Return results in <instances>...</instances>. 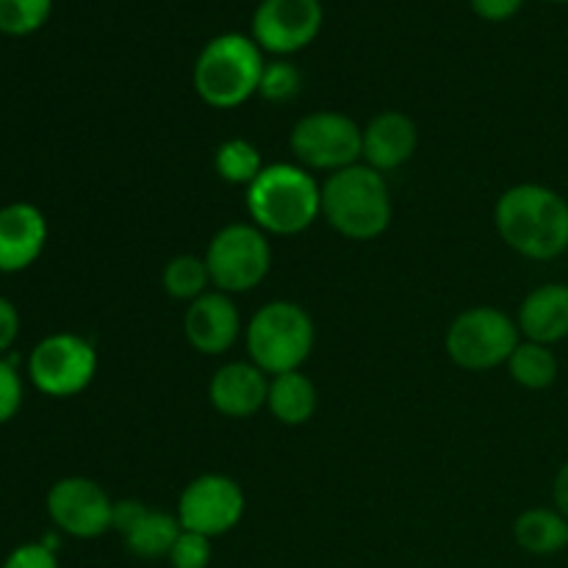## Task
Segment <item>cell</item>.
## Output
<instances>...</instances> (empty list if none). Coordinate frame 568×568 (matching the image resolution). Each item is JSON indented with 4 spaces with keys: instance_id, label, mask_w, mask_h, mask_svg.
<instances>
[{
    "instance_id": "obj_18",
    "label": "cell",
    "mask_w": 568,
    "mask_h": 568,
    "mask_svg": "<svg viewBox=\"0 0 568 568\" xmlns=\"http://www.w3.org/2000/svg\"><path fill=\"white\" fill-rule=\"evenodd\" d=\"M521 338L555 347L568 338V286L566 283H544L532 288L519 305L516 316Z\"/></svg>"
},
{
    "instance_id": "obj_3",
    "label": "cell",
    "mask_w": 568,
    "mask_h": 568,
    "mask_svg": "<svg viewBox=\"0 0 568 568\" xmlns=\"http://www.w3.org/2000/svg\"><path fill=\"white\" fill-rule=\"evenodd\" d=\"M247 214L266 236H297L322 216V186L300 164H266L247 186Z\"/></svg>"
},
{
    "instance_id": "obj_30",
    "label": "cell",
    "mask_w": 568,
    "mask_h": 568,
    "mask_svg": "<svg viewBox=\"0 0 568 568\" xmlns=\"http://www.w3.org/2000/svg\"><path fill=\"white\" fill-rule=\"evenodd\" d=\"M17 333H20V314L9 300L0 297V353H6L14 344Z\"/></svg>"
},
{
    "instance_id": "obj_8",
    "label": "cell",
    "mask_w": 568,
    "mask_h": 568,
    "mask_svg": "<svg viewBox=\"0 0 568 568\" xmlns=\"http://www.w3.org/2000/svg\"><path fill=\"white\" fill-rule=\"evenodd\" d=\"M288 144L300 166L333 175L361 164L364 128L342 111H311L294 122Z\"/></svg>"
},
{
    "instance_id": "obj_4",
    "label": "cell",
    "mask_w": 568,
    "mask_h": 568,
    "mask_svg": "<svg viewBox=\"0 0 568 568\" xmlns=\"http://www.w3.org/2000/svg\"><path fill=\"white\" fill-rule=\"evenodd\" d=\"M264 50L244 33L209 39L194 61V92L211 109H239L258 94Z\"/></svg>"
},
{
    "instance_id": "obj_16",
    "label": "cell",
    "mask_w": 568,
    "mask_h": 568,
    "mask_svg": "<svg viewBox=\"0 0 568 568\" xmlns=\"http://www.w3.org/2000/svg\"><path fill=\"white\" fill-rule=\"evenodd\" d=\"M419 148V128L403 111H383L364 128L361 161L377 172L399 170Z\"/></svg>"
},
{
    "instance_id": "obj_27",
    "label": "cell",
    "mask_w": 568,
    "mask_h": 568,
    "mask_svg": "<svg viewBox=\"0 0 568 568\" xmlns=\"http://www.w3.org/2000/svg\"><path fill=\"white\" fill-rule=\"evenodd\" d=\"M22 405V383L11 361L0 358V425L14 419Z\"/></svg>"
},
{
    "instance_id": "obj_31",
    "label": "cell",
    "mask_w": 568,
    "mask_h": 568,
    "mask_svg": "<svg viewBox=\"0 0 568 568\" xmlns=\"http://www.w3.org/2000/svg\"><path fill=\"white\" fill-rule=\"evenodd\" d=\"M552 499H555V508L568 519V460L558 469L552 483Z\"/></svg>"
},
{
    "instance_id": "obj_23",
    "label": "cell",
    "mask_w": 568,
    "mask_h": 568,
    "mask_svg": "<svg viewBox=\"0 0 568 568\" xmlns=\"http://www.w3.org/2000/svg\"><path fill=\"white\" fill-rule=\"evenodd\" d=\"M161 286H164V292L170 294V297L194 303V300L203 297V294L209 292V286H214V283H211V272L205 258L183 253L166 261L164 272H161Z\"/></svg>"
},
{
    "instance_id": "obj_13",
    "label": "cell",
    "mask_w": 568,
    "mask_h": 568,
    "mask_svg": "<svg viewBox=\"0 0 568 568\" xmlns=\"http://www.w3.org/2000/svg\"><path fill=\"white\" fill-rule=\"evenodd\" d=\"M125 541V549L142 560L170 558L178 536H181V521L175 514L150 508L142 499H120L114 503V525Z\"/></svg>"
},
{
    "instance_id": "obj_14",
    "label": "cell",
    "mask_w": 568,
    "mask_h": 568,
    "mask_svg": "<svg viewBox=\"0 0 568 568\" xmlns=\"http://www.w3.org/2000/svg\"><path fill=\"white\" fill-rule=\"evenodd\" d=\"M183 333H186L189 347L197 349L200 355H222L242 338V314L231 294L214 288L189 303Z\"/></svg>"
},
{
    "instance_id": "obj_5",
    "label": "cell",
    "mask_w": 568,
    "mask_h": 568,
    "mask_svg": "<svg viewBox=\"0 0 568 568\" xmlns=\"http://www.w3.org/2000/svg\"><path fill=\"white\" fill-rule=\"evenodd\" d=\"M314 342V320L292 300H272L244 327L250 361L270 377L297 372L311 358Z\"/></svg>"
},
{
    "instance_id": "obj_24",
    "label": "cell",
    "mask_w": 568,
    "mask_h": 568,
    "mask_svg": "<svg viewBox=\"0 0 568 568\" xmlns=\"http://www.w3.org/2000/svg\"><path fill=\"white\" fill-rule=\"evenodd\" d=\"M53 0H0V31L28 37L48 22Z\"/></svg>"
},
{
    "instance_id": "obj_26",
    "label": "cell",
    "mask_w": 568,
    "mask_h": 568,
    "mask_svg": "<svg viewBox=\"0 0 568 568\" xmlns=\"http://www.w3.org/2000/svg\"><path fill=\"white\" fill-rule=\"evenodd\" d=\"M172 568H209L211 564V538L200 536V532L181 530L175 547H172L170 558Z\"/></svg>"
},
{
    "instance_id": "obj_15",
    "label": "cell",
    "mask_w": 568,
    "mask_h": 568,
    "mask_svg": "<svg viewBox=\"0 0 568 568\" xmlns=\"http://www.w3.org/2000/svg\"><path fill=\"white\" fill-rule=\"evenodd\" d=\"M270 397V375L253 361H231L220 366L209 383V403L216 414L227 419H247L266 408Z\"/></svg>"
},
{
    "instance_id": "obj_29",
    "label": "cell",
    "mask_w": 568,
    "mask_h": 568,
    "mask_svg": "<svg viewBox=\"0 0 568 568\" xmlns=\"http://www.w3.org/2000/svg\"><path fill=\"white\" fill-rule=\"evenodd\" d=\"M469 3L480 20L505 22V20H510V17L519 14L521 6H525V0H469Z\"/></svg>"
},
{
    "instance_id": "obj_9",
    "label": "cell",
    "mask_w": 568,
    "mask_h": 568,
    "mask_svg": "<svg viewBox=\"0 0 568 568\" xmlns=\"http://www.w3.org/2000/svg\"><path fill=\"white\" fill-rule=\"evenodd\" d=\"M28 375L48 397H75L98 375V353L83 336L53 333L33 347Z\"/></svg>"
},
{
    "instance_id": "obj_12",
    "label": "cell",
    "mask_w": 568,
    "mask_h": 568,
    "mask_svg": "<svg viewBox=\"0 0 568 568\" xmlns=\"http://www.w3.org/2000/svg\"><path fill=\"white\" fill-rule=\"evenodd\" d=\"M48 514L72 538H100L114 525V499L89 477H64L48 491Z\"/></svg>"
},
{
    "instance_id": "obj_19",
    "label": "cell",
    "mask_w": 568,
    "mask_h": 568,
    "mask_svg": "<svg viewBox=\"0 0 568 568\" xmlns=\"http://www.w3.org/2000/svg\"><path fill=\"white\" fill-rule=\"evenodd\" d=\"M316 386L303 375V372H286V375L270 377V397L266 408L281 425L300 427L314 419L316 414Z\"/></svg>"
},
{
    "instance_id": "obj_10",
    "label": "cell",
    "mask_w": 568,
    "mask_h": 568,
    "mask_svg": "<svg viewBox=\"0 0 568 568\" xmlns=\"http://www.w3.org/2000/svg\"><path fill=\"white\" fill-rule=\"evenodd\" d=\"M247 499L242 486L227 475H200L189 483L178 499V521L183 530L216 538L231 532L242 521Z\"/></svg>"
},
{
    "instance_id": "obj_7",
    "label": "cell",
    "mask_w": 568,
    "mask_h": 568,
    "mask_svg": "<svg viewBox=\"0 0 568 568\" xmlns=\"http://www.w3.org/2000/svg\"><path fill=\"white\" fill-rule=\"evenodd\" d=\"M211 283L216 292L244 294L264 283L272 266L270 239L253 222H233L220 227L205 250Z\"/></svg>"
},
{
    "instance_id": "obj_6",
    "label": "cell",
    "mask_w": 568,
    "mask_h": 568,
    "mask_svg": "<svg viewBox=\"0 0 568 568\" xmlns=\"http://www.w3.org/2000/svg\"><path fill=\"white\" fill-rule=\"evenodd\" d=\"M519 342L521 333L514 316L494 305L466 308L464 314L455 316L444 338L453 364L469 372H488L508 364Z\"/></svg>"
},
{
    "instance_id": "obj_2",
    "label": "cell",
    "mask_w": 568,
    "mask_h": 568,
    "mask_svg": "<svg viewBox=\"0 0 568 568\" xmlns=\"http://www.w3.org/2000/svg\"><path fill=\"white\" fill-rule=\"evenodd\" d=\"M322 216L338 236L372 242L392 225L394 205L383 172L361 164L338 170L322 183Z\"/></svg>"
},
{
    "instance_id": "obj_28",
    "label": "cell",
    "mask_w": 568,
    "mask_h": 568,
    "mask_svg": "<svg viewBox=\"0 0 568 568\" xmlns=\"http://www.w3.org/2000/svg\"><path fill=\"white\" fill-rule=\"evenodd\" d=\"M3 568H59V560H55L53 549L39 544H22L14 552L6 558Z\"/></svg>"
},
{
    "instance_id": "obj_25",
    "label": "cell",
    "mask_w": 568,
    "mask_h": 568,
    "mask_svg": "<svg viewBox=\"0 0 568 568\" xmlns=\"http://www.w3.org/2000/svg\"><path fill=\"white\" fill-rule=\"evenodd\" d=\"M300 87H303V75H300L297 64L286 59L266 61L258 83V94L266 103H288L297 98Z\"/></svg>"
},
{
    "instance_id": "obj_17",
    "label": "cell",
    "mask_w": 568,
    "mask_h": 568,
    "mask_svg": "<svg viewBox=\"0 0 568 568\" xmlns=\"http://www.w3.org/2000/svg\"><path fill=\"white\" fill-rule=\"evenodd\" d=\"M48 220L31 203L0 209V272H22L42 255Z\"/></svg>"
},
{
    "instance_id": "obj_11",
    "label": "cell",
    "mask_w": 568,
    "mask_h": 568,
    "mask_svg": "<svg viewBox=\"0 0 568 568\" xmlns=\"http://www.w3.org/2000/svg\"><path fill=\"white\" fill-rule=\"evenodd\" d=\"M322 20L320 0H261L253 14V42L264 53L292 55L320 37Z\"/></svg>"
},
{
    "instance_id": "obj_22",
    "label": "cell",
    "mask_w": 568,
    "mask_h": 568,
    "mask_svg": "<svg viewBox=\"0 0 568 568\" xmlns=\"http://www.w3.org/2000/svg\"><path fill=\"white\" fill-rule=\"evenodd\" d=\"M264 166L261 150L250 139H225L214 153L216 175H220V181L231 183V186L247 189L261 175Z\"/></svg>"
},
{
    "instance_id": "obj_32",
    "label": "cell",
    "mask_w": 568,
    "mask_h": 568,
    "mask_svg": "<svg viewBox=\"0 0 568 568\" xmlns=\"http://www.w3.org/2000/svg\"><path fill=\"white\" fill-rule=\"evenodd\" d=\"M552 3H568V0H552Z\"/></svg>"
},
{
    "instance_id": "obj_20",
    "label": "cell",
    "mask_w": 568,
    "mask_h": 568,
    "mask_svg": "<svg viewBox=\"0 0 568 568\" xmlns=\"http://www.w3.org/2000/svg\"><path fill=\"white\" fill-rule=\"evenodd\" d=\"M514 538L525 552L547 558L568 549V519L558 508H530L516 519Z\"/></svg>"
},
{
    "instance_id": "obj_1",
    "label": "cell",
    "mask_w": 568,
    "mask_h": 568,
    "mask_svg": "<svg viewBox=\"0 0 568 568\" xmlns=\"http://www.w3.org/2000/svg\"><path fill=\"white\" fill-rule=\"evenodd\" d=\"M494 225L521 258H560L568 250V200L541 183H516L499 194Z\"/></svg>"
},
{
    "instance_id": "obj_21",
    "label": "cell",
    "mask_w": 568,
    "mask_h": 568,
    "mask_svg": "<svg viewBox=\"0 0 568 568\" xmlns=\"http://www.w3.org/2000/svg\"><path fill=\"white\" fill-rule=\"evenodd\" d=\"M505 366H508L510 377L521 388H527V392H544V388H549L558 381L560 372L558 355L552 353V347L527 342V338H521L519 347L514 349V355H510V361Z\"/></svg>"
}]
</instances>
